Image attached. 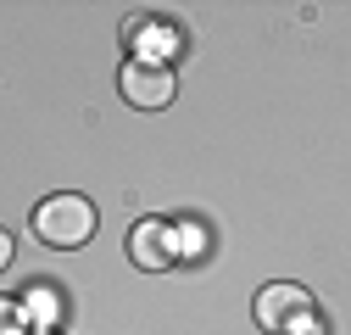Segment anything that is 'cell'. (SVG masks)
I'll return each mask as SVG.
<instances>
[{
    "instance_id": "1",
    "label": "cell",
    "mask_w": 351,
    "mask_h": 335,
    "mask_svg": "<svg viewBox=\"0 0 351 335\" xmlns=\"http://www.w3.org/2000/svg\"><path fill=\"white\" fill-rule=\"evenodd\" d=\"M95 224H101L95 201L78 196V190H56V196H45V201L34 207V235L45 240V246H56V251L84 246V240L95 235Z\"/></svg>"
},
{
    "instance_id": "4",
    "label": "cell",
    "mask_w": 351,
    "mask_h": 335,
    "mask_svg": "<svg viewBox=\"0 0 351 335\" xmlns=\"http://www.w3.org/2000/svg\"><path fill=\"white\" fill-rule=\"evenodd\" d=\"M128 257H134L140 268H151V274L173 268L179 263V235H173V224L167 218H140L134 229H128Z\"/></svg>"
},
{
    "instance_id": "6",
    "label": "cell",
    "mask_w": 351,
    "mask_h": 335,
    "mask_svg": "<svg viewBox=\"0 0 351 335\" xmlns=\"http://www.w3.org/2000/svg\"><path fill=\"white\" fill-rule=\"evenodd\" d=\"M0 335H34L28 319H23V308H17L12 297H0Z\"/></svg>"
},
{
    "instance_id": "3",
    "label": "cell",
    "mask_w": 351,
    "mask_h": 335,
    "mask_svg": "<svg viewBox=\"0 0 351 335\" xmlns=\"http://www.w3.org/2000/svg\"><path fill=\"white\" fill-rule=\"evenodd\" d=\"M117 90L128 106H140V112H162L173 101V90H179V73H173L167 62L156 56H128L123 73H117Z\"/></svg>"
},
{
    "instance_id": "2",
    "label": "cell",
    "mask_w": 351,
    "mask_h": 335,
    "mask_svg": "<svg viewBox=\"0 0 351 335\" xmlns=\"http://www.w3.org/2000/svg\"><path fill=\"white\" fill-rule=\"evenodd\" d=\"M251 313H256V324L268 330V335H318V302H313V290L290 285V279L262 285L256 302H251Z\"/></svg>"
},
{
    "instance_id": "5",
    "label": "cell",
    "mask_w": 351,
    "mask_h": 335,
    "mask_svg": "<svg viewBox=\"0 0 351 335\" xmlns=\"http://www.w3.org/2000/svg\"><path fill=\"white\" fill-rule=\"evenodd\" d=\"M23 308V319H28V330L34 335H56V324H62V297H56V285H28V297L17 302Z\"/></svg>"
},
{
    "instance_id": "7",
    "label": "cell",
    "mask_w": 351,
    "mask_h": 335,
    "mask_svg": "<svg viewBox=\"0 0 351 335\" xmlns=\"http://www.w3.org/2000/svg\"><path fill=\"white\" fill-rule=\"evenodd\" d=\"M12 251H17V246H12V229H0V274L12 268Z\"/></svg>"
}]
</instances>
